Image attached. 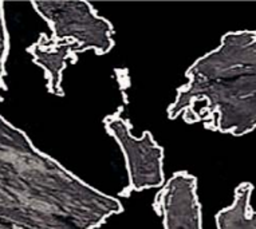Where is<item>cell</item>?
<instances>
[{"mask_svg":"<svg viewBox=\"0 0 256 229\" xmlns=\"http://www.w3.org/2000/svg\"><path fill=\"white\" fill-rule=\"evenodd\" d=\"M122 210L0 116V229H96Z\"/></svg>","mask_w":256,"mask_h":229,"instance_id":"obj_1","label":"cell"},{"mask_svg":"<svg viewBox=\"0 0 256 229\" xmlns=\"http://www.w3.org/2000/svg\"><path fill=\"white\" fill-rule=\"evenodd\" d=\"M169 120L202 124L236 137L256 129V30L231 31L189 67Z\"/></svg>","mask_w":256,"mask_h":229,"instance_id":"obj_2","label":"cell"},{"mask_svg":"<svg viewBox=\"0 0 256 229\" xmlns=\"http://www.w3.org/2000/svg\"><path fill=\"white\" fill-rule=\"evenodd\" d=\"M31 6L48 24L51 36L74 43L80 52L92 50L105 55L114 47L113 24L88 2L36 0Z\"/></svg>","mask_w":256,"mask_h":229,"instance_id":"obj_3","label":"cell"},{"mask_svg":"<svg viewBox=\"0 0 256 229\" xmlns=\"http://www.w3.org/2000/svg\"><path fill=\"white\" fill-rule=\"evenodd\" d=\"M104 125L125 157L129 185L121 192L122 196L162 186L165 184L164 149L154 141L153 134L144 132L141 137H134L130 124L121 117V112L108 116Z\"/></svg>","mask_w":256,"mask_h":229,"instance_id":"obj_4","label":"cell"},{"mask_svg":"<svg viewBox=\"0 0 256 229\" xmlns=\"http://www.w3.org/2000/svg\"><path fill=\"white\" fill-rule=\"evenodd\" d=\"M153 209L162 217L164 229H202L196 177L174 173L156 194Z\"/></svg>","mask_w":256,"mask_h":229,"instance_id":"obj_5","label":"cell"},{"mask_svg":"<svg viewBox=\"0 0 256 229\" xmlns=\"http://www.w3.org/2000/svg\"><path fill=\"white\" fill-rule=\"evenodd\" d=\"M27 52L32 56V62L39 66L46 76L47 92L63 96V71L68 64L78 62L80 50L72 42L58 40L51 35L40 34L38 40L27 47Z\"/></svg>","mask_w":256,"mask_h":229,"instance_id":"obj_6","label":"cell"},{"mask_svg":"<svg viewBox=\"0 0 256 229\" xmlns=\"http://www.w3.org/2000/svg\"><path fill=\"white\" fill-rule=\"evenodd\" d=\"M254 185L240 184L235 189L232 204L216 214L218 229H256V209L251 206Z\"/></svg>","mask_w":256,"mask_h":229,"instance_id":"obj_7","label":"cell"},{"mask_svg":"<svg viewBox=\"0 0 256 229\" xmlns=\"http://www.w3.org/2000/svg\"><path fill=\"white\" fill-rule=\"evenodd\" d=\"M10 51V38L7 31V24L4 19V3L0 2V100H3V92L7 90L6 84V62L8 58Z\"/></svg>","mask_w":256,"mask_h":229,"instance_id":"obj_8","label":"cell"}]
</instances>
